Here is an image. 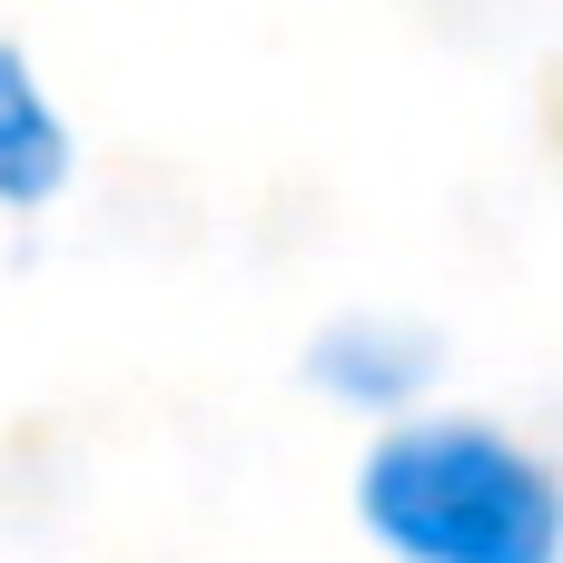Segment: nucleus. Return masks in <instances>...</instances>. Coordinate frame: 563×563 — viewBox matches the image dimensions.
Listing matches in <instances>:
<instances>
[{
    "label": "nucleus",
    "mask_w": 563,
    "mask_h": 563,
    "mask_svg": "<svg viewBox=\"0 0 563 563\" xmlns=\"http://www.w3.org/2000/svg\"><path fill=\"white\" fill-rule=\"evenodd\" d=\"M356 505L406 563H563V485L495 426H396Z\"/></svg>",
    "instance_id": "1"
},
{
    "label": "nucleus",
    "mask_w": 563,
    "mask_h": 563,
    "mask_svg": "<svg viewBox=\"0 0 563 563\" xmlns=\"http://www.w3.org/2000/svg\"><path fill=\"white\" fill-rule=\"evenodd\" d=\"M59 178H69V129L49 119L30 59L0 49V198H10V208H40Z\"/></svg>",
    "instance_id": "2"
},
{
    "label": "nucleus",
    "mask_w": 563,
    "mask_h": 563,
    "mask_svg": "<svg viewBox=\"0 0 563 563\" xmlns=\"http://www.w3.org/2000/svg\"><path fill=\"white\" fill-rule=\"evenodd\" d=\"M435 376V346L406 336V327H336L317 346V386L356 396V406H386V396H416Z\"/></svg>",
    "instance_id": "3"
}]
</instances>
